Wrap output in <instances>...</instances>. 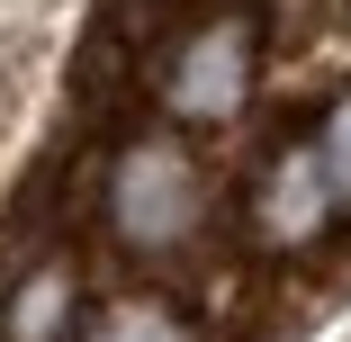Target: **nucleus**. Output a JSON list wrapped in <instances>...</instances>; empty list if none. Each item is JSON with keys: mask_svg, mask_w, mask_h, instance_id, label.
<instances>
[{"mask_svg": "<svg viewBox=\"0 0 351 342\" xmlns=\"http://www.w3.org/2000/svg\"><path fill=\"white\" fill-rule=\"evenodd\" d=\"M73 333H82V280H73V261L19 270V289L0 297V342H73Z\"/></svg>", "mask_w": 351, "mask_h": 342, "instance_id": "nucleus-4", "label": "nucleus"}, {"mask_svg": "<svg viewBox=\"0 0 351 342\" xmlns=\"http://www.w3.org/2000/svg\"><path fill=\"white\" fill-rule=\"evenodd\" d=\"M243 217H252V243H261V252H306V243H324V225L342 217V198H333L324 154L306 145V135H289V145L261 154Z\"/></svg>", "mask_w": 351, "mask_h": 342, "instance_id": "nucleus-3", "label": "nucleus"}, {"mask_svg": "<svg viewBox=\"0 0 351 342\" xmlns=\"http://www.w3.org/2000/svg\"><path fill=\"white\" fill-rule=\"evenodd\" d=\"M315 154H324V180H333V198L351 208V82L324 99V126H315Z\"/></svg>", "mask_w": 351, "mask_h": 342, "instance_id": "nucleus-6", "label": "nucleus"}, {"mask_svg": "<svg viewBox=\"0 0 351 342\" xmlns=\"http://www.w3.org/2000/svg\"><path fill=\"white\" fill-rule=\"evenodd\" d=\"M217 217V171L198 162L189 135L171 126H135L126 145L108 154V180H99V225L126 261H171L207 234Z\"/></svg>", "mask_w": 351, "mask_h": 342, "instance_id": "nucleus-1", "label": "nucleus"}, {"mask_svg": "<svg viewBox=\"0 0 351 342\" xmlns=\"http://www.w3.org/2000/svg\"><path fill=\"white\" fill-rule=\"evenodd\" d=\"M73 342H207V333H198V315H189L180 297H162V289H117V297L82 306V333H73Z\"/></svg>", "mask_w": 351, "mask_h": 342, "instance_id": "nucleus-5", "label": "nucleus"}, {"mask_svg": "<svg viewBox=\"0 0 351 342\" xmlns=\"http://www.w3.org/2000/svg\"><path fill=\"white\" fill-rule=\"evenodd\" d=\"M261 82V10L252 0H207L154 45V99L180 126H226Z\"/></svg>", "mask_w": 351, "mask_h": 342, "instance_id": "nucleus-2", "label": "nucleus"}]
</instances>
